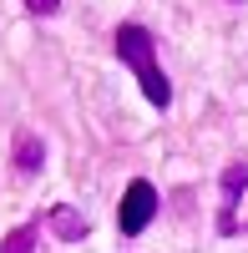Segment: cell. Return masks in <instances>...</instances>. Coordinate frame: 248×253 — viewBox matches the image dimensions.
<instances>
[{"label":"cell","instance_id":"6da1fadb","mask_svg":"<svg viewBox=\"0 0 248 253\" xmlns=\"http://www.w3.org/2000/svg\"><path fill=\"white\" fill-rule=\"evenodd\" d=\"M117 56H122V61H127V66L137 71V81H142V96H147L152 107H167V101H172L167 76L157 71V56H152V31H147V26H137V20L117 26Z\"/></svg>","mask_w":248,"mask_h":253},{"label":"cell","instance_id":"7a4b0ae2","mask_svg":"<svg viewBox=\"0 0 248 253\" xmlns=\"http://www.w3.org/2000/svg\"><path fill=\"white\" fill-rule=\"evenodd\" d=\"M152 218H157V187H152L147 177H132L127 193H122V208H117V228H122V238H137Z\"/></svg>","mask_w":248,"mask_h":253},{"label":"cell","instance_id":"3957f363","mask_svg":"<svg viewBox=\"0 0 248 253\" xmlns=\"http://www.w3.org/2000/svg\"><path fill=\"white\" fill-rule=\"evenodd\" d=\"M243 193H248V167H243V162H228V167H223V208H218V233H223V238L238 233L233 208H238Z\"/></svg>","mask_w":248,"mask_h":253},{"label":"cell","instance_id":"277c9868","mask_svg":"<svg viewBox=\"0 0 248 253\" xmlns=\"http://www.w3.org/2000/svg\"><path fill=\"white\" fill-rule=\"evenodd\" d=\"M46 228H51V233H56L61 243H81V238L91 233V228H86V218H81V213H76L71 203H61V208H51V218H46Z\"/></svg>","mask_w":248,"mask_h":253},{"label":"cell","instance_id":"5b68a950","mask_svg":"<svg viewBox=\"0 0 248 253\" xmlns=\"http://www.w3.org/2000/svg\"><path fill=\"white\" fill-rule=\"evenodd\" d=\"M41 162H46L41 137H36V132H20V137H15V167H20V172H41Z\"/></svg>","mask_w":248,"mask_h":253},{"label":"cell","instance_id":"8992f818","mask_svg":"<svg viewBox=\"0 0 248 253\" xmlns=\"http://www.w3.org/2000/svg\"><path fill=\"white\" fill-rule=\"evenodd\" d=\"M36 238H41V233L26 223V228H15V233H10L5 243H0V253H31V248H36Z\"/></svg>","mask_w":248,"mask_h":253},{"label":"cell","instance_id":"52a82bcc","mask_svg":"<svg viewBox=\"0 0 248 253\" xmlns=\"http://www.w3.org/2000/svg\"><path fill=\"white\" fill-rule=\"evenodd\" d=\"M26 5H31L36 15H56V10H61V0H26Z\"/></svg>","mask_w":248,"mask_h":253}]
</instances>
